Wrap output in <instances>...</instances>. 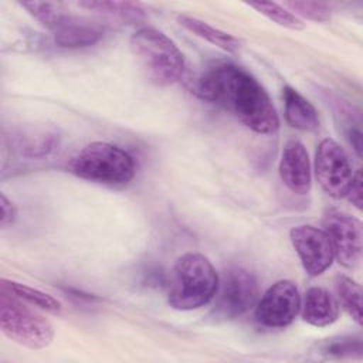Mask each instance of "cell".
<instances>
[{
  "mask_svg": "<svg viewBox=\"0 0 363 363\" xmlns=\"http://www.w3.org/2000/svg\"><path fill=\"white\" fill-rule=\"evenodd\" d=\"M190 89L199 98L218 104L257 133L268 135L279 128V118L268 92L241 67L216 65L196 78Z\"/></svg>",
  "mask_w": 363,
  "mask_h": 363,
  "instance_id": "1",
  "label": "cell"
},
{
  "mask_svg": "<svg viewBox=\"0 0 363 363\" xmlns=\"http://www.w3.org/2000/svg\"><path fill=\"white\" fill-rule=\"evenodd\" d=\"M218 275L207 257L200 252L180 255L169 275L167 302L177 311H193L214 299Z\"/></svg>",
  "mask_w": 363,
  "mask_h": 363,
  "instance_id": "2",
  "label": "cell"
},
{
  "mask_svg": "<svg viewBox=\"0 0 363 363\" xmlns=\"http://www.w3.org/2000/svg\"><path fill=\"white\" fill-rule=\"evenodd\" d=\"M129 45L152 84L167 86L183 77L184 55L164 33L153 27H142L130 35Z\"/></svg>",
  "mask_w": 363,
  "mask_h": 363,
  "instance_id": "3",
  "label": "cell"
},
{
  "mask_svg": "<svg viewBox=\"0 0 363 363\" xmlns=\"http://www.w3.org/2000/svg\"><path fill=\"white\" fill-rule=\"evenodd\" d=\"M68 172L77 177L109 186H122L135 176V160L122 147L108 142L84 146L68 163Z\"/></svg>",
  "mask_w": 363,
  "mask_h": 363,
  "instance_id": "4",
  "label": "cell"
},
{
  "mask_svg": "<svg viewBox=\"0 0 363 363\" xmlns=\"http://www.w3.org/2000/svg\"><path fill=\"white\" fill-rule=\"evenodd\" d=\"M0 328L10 340L33 350L50 346L54 339V328L48 319L3 291L0 295Z\"/></svg>",
  "mask_w": 363,
  "mask_h": 363,
  "instance_id": "5",
  "label": "cell"
},
{
  "mask_svg": "<svg viewBox=\"0 0 363 363\" xmlns=\"http://www.w3.org/2000/svg\"><path fill=\"white\" fill-rule=\"evenodd\" d=\"M216 311L223 318H238L258 302V282L252 272L242 267L228 268L218 279Z\"/></svg>",
  "mask_w": 363,
  "mask_h": 363,
  "instance_id": "6",
  "label": "cell"
},
{
  "mask_svg": "<svg viewBox=\"0 0 363 363\" xmlns=\"http://www.w3.org/2000/svg\"><path fill=\"white\" fill-rule=\"evenodd\" d=\"M322 224L337 262L346 268L357 267L363 250L360 220L342 210H329L325 213Z\"/></svg>",
  "mask_w": 363,
  "mask_h": 363,
  "instance_id": "7",
  "label": "cell"
},
{
  "mask_svg": "<svg viewBox=\"0 0 363 363\" xmlns=\"http://www.w3.org/2000/svg\"><path fill=\"white\" fill-rule=\"evenodd\" d=\"M315 174L326 194L333 199L346 196L353 173L345 149L336 140L326 138L318 145Z\"/></svg>",
  "mask_w": 363,
  "mask_h": 363,
  "instance_id": "8",
  "label": "cell"
},
{
  "mask_svg": "<svg viewBox=\"0 0 363 363\" xmlns=\"http://www.w3.org/2000/svg\"><path fill=\"white\" fill-rule=\"evenodd\" d=\"M301 311V295L289 279L272 284L257 302L255 320L265 328L281 329L289 326Z\"/></svg>",
  "mask_w": 363,
  "mask_h": 363,
  "instance_id": "9",
  "label": "cell"
},
{
  "mask_svg": "<svg viewBox=\"0 0 363 363\" xmlns=\"http://www.w3.org/2000/svg\"><path fill=\"white\" fill-rule=\"evenodd\" d=\"M289 238L308 275L318 277L332 265L333 250L323 228L309 224L296 225L291 228Z\"/></svg>",
  "mask_w": 363,
  "mask_h": 363,
  "instance_id": "10",
  "label": "cell"
},
{
  "mask_svg": "<svg viewBox=\"0 0 363 363\" xmlns=\"http://www.w3.org/2000/svg\"><path fill=\"white\" fill-rule=\"evenodd\" d=\"M279 176L284 184L296 194H308L312 184L309 155L303 143L291 139L285 143L279 160Z\"/></svg>",
  "mask_w": 363,
  "mask_h": 363,
  "instance_id": "11",
  "label": "cell"
},
{
  "mask_svg": "<svg viewBox=\"0 0 363 363\" xmlns=\"http://www.w3.org/2000/svg\"><path fill=\"white\" fill-rule=\"evenodd\" d=\"M54 41L62 48H84L96 44L102 35V28L88 20L64 16L60 24L52 30Z\"/></svg>",
  "mask_w": 363,
  "mask_h": 363,
  "instance_id": "12",
  "label": "cell"
},
{
  "mask_svg": "<svg viewBox=\"0 0 363 363\" xmlns=\"http://www.w3.org/2000/svg\"><path fill=\"white\" fill-rule=\"evenodd\" d=\"M301 309L302 319L316 328L329 326L339 318L337 299L322 286H311L306 289Z\"/></svg>",
  "mask_w": 363,
  "mask_h": 363,
  "instance_id": "13",
  "label": "cell"
},
{
  "mask_svg": "<svg viewBox=\"0 0 363 363\" xmlns=\"http://www.w3.org/2000/svg\"><path fill=\"white\" fill-rule=\"evenodd\" d=\"M284 115L289 126L299 130H315L319 126V115L315 106L295 88L286 85L282 91Z\"/></svg>",
  "mask_w": 363,
  "mask_h": 363,
  "instance_id": "14",
  "label": "cell"
},
{
  "mask_svg": "<svg viewBox=\"0 0 363 363\" xmlns=\"http://www.w3.org/2000/svg\"><path fill=\"white\" fill-rule=\"evenodd\" d=\"M177 21L180 23V26H183L186 30H189L194 35L211 43L213 45H216L227 52H237L241 47L240 41L234 35H231L220 28H216L197 17L180 14L177 17Z\"/></svg>",
  "mask_w": 363,
  "mask_h": 363,
  "instance_id": "15",
  "label": "cell"
},
{
  "mask_svg": "<svg viewBox=\"0 0 363 363\" xmlns=\"http://www.w3.org/2000/svg\"><path fill=\"white\" fill-rule=\"evenodd\" d=\"M1 291L7 292L9 295L20 299L21 302H26L31 306L40 308L45 312H50L52 315H60L62 311V305L58 299L51 296L50 294H45L37 288L10 281V279H1Z\"/></svg>",
  "mask_w": 363,
  "mask_h": 363,
  "instance_id": "16",
  "label": "cell"
},
{
  "mask_svg": "<svg viewBox=\"0 0 363 363\" xmlns=\"http://www.w3.org/2000/svg\"><path fill=\"white\" fill-rule=\"evenodd\" d=\"M79 7L95 11L108 17L121 18L125 21H138L145 17V9L133 1H81Z\"/></svg>",
  "mask_w": 363,
  "mask_h": 363,
  "instance_id": "17",
  "label": "cell"
},
{
  "mask_svg": "<svg viewBox=\"0 0 363 363\" xmlns=\"http://www.w3.org/2000/svg\"><path fill=\"white\" fill-rule=\"evenodd\" d=\"M337 303L342 306L349 316L362 325V288L360 285L349 277L339 275L335 282Z\"/></svg>",
  "mask_w": 363,
  "mask_h": 363,
  "instance_id": "18",
  "label": "cell"
},
{
  "mask_svg": "<svg viewBox=\"0 0 363 363\" xmlns=\"http://www.w3.org/2000/svg\"><path fill=\"white\" fill-rule=\"evenodd\" d=\"M250 7L255 9L258 13L264 14L271 21L277 23L281 27L289 28V30H302L305 24L302 20L291 13L285 6L271 3V1H258V3H250Z\"/></svg>",
  "mask_w": 363,
  "mask_h": 363,
  "instance_id": "19",
  "label": "cell"
},
{
  "mask_svg": "<svg viewBox=\"0 0 363 363\" xmlns=\"http://www.w3.org/2000/svg\"><path fill=\"white\" fill-rule=\"evenodd\" d=\"M23 9L27 10L28 14H31L37 21H40L44 27L54 30L62 17V14L54 4L51 3H44V1H23L20 3Z\"/></svg>",
  "mask_w": 363,
  "mask_h": 363,
  "instance_id": "20",
  "label": "cell"
},
{
  "mask_svg": "<svg viewBox=\"0 0 363 363\" xmlns=\"http://www.w3.org/2000/svg\"><path fill=\"white\" fill-rule=\"evenodd\" d=\"M363 346L360 337H339L330 339L328 343L322 346V353L326 356L335 357H353L354 354H362Z\"/></svg>",
  "mask_w": 363,
  "mask_h": 363,
  "instance_id": "21",
  "label": "cell"
},
{
  "mask_svg": "<svg viewBox=\"0 0 363 363\" xmlns=\"http://www.w3.org/2000/svg\"><path fill=\"white\" fill-rule=\"evenodd\" d=\"M284 6L289 7V11H294L295 16L299 14L313 21H326L330 17V7L320 1H288Z\"/></svg>",
  "mask_w": 363,
  "mask_h": 363,
  "instance_id": "22",
  "label": "cell"
},
{
  "mask_svg": "<svg viewBox=\"0 0 363 363\" xmlns=\"http://www.w3.org/2000/svg\"><path fill=\"white\" fill-rule=\"evenodd\" d=\"M345 197H347V200L357 210H362V172L360 170H356V173H353L350 186Z\"/></svg>",
  "mask_w": 363,
  "mask_h": 363,
  "instance_id": "23",
  "label": "cell"
},
{
  "mask_svg": "<svg viewBox=\"0 0 363 363\" xmlns=\"http://www.w3.org/2000/svg\"><path fill=\"white\" fill-rule=\"evenodd\" d=\"M0 208H1L0 225H1V228H6V227L11 225L16 221V218H17V208L11 203V200H9L6 197L4 193L0 194Z\"/></svg>",
  "mask_w": 363,
  "mask_h": 363,
  "instance_id": "24",
  "label": "cell"
}]
</instances>
